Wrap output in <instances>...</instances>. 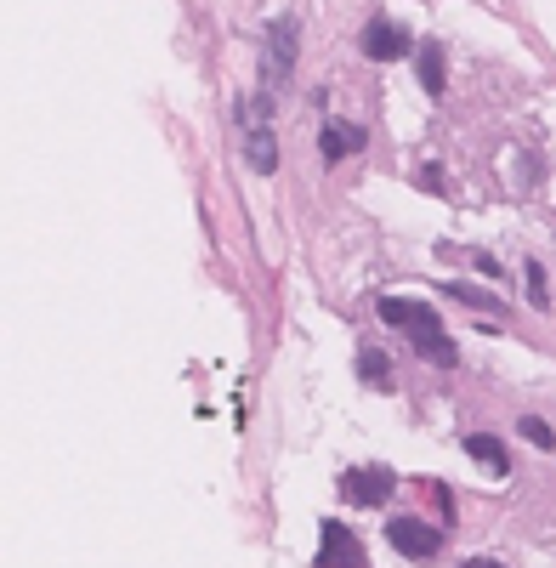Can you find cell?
<instances>
[{
  "label": "cell",
  "mask_w": 556,
  "mask_h": 568,
  "mask_svg": "<svg viewBox=\"0 0 556 568\" xmlns=\"http://www.w3.org/2000/svg\"><path fill=\"white\" fill-rule=\"evenodd\" d=\"M386 540H392V551L415 557V563H432L437 551H443V534H437L432 523H420V517H392V523H386Z\"/></svg>",
  "instance_id": "7a4b0ae2"
},
{
  "label": "cell",
  "mask_w": 556,
  "mask_h": 568,
  "mask_svg": "<svg viewBox=\"0 0 556 568\" xmlns=\"http://www.w3.org/2000/svg\"><path fill=\"white\" fill-rule=\"evenodd\" d=\"M392 466H358V472H347L341 478V495L352 500V506H381L386 495H392Z\"/></svg>",
  "instance_id": "3957f363"
},
{
  "label": "cell",
  "mask_w": 556,
  "mask_h": 568,
  "mask_svg": "<svg viewBox=\"0 0 556 568\" xmlns=\"http://www.w3.org/2000/svg\"><path fill=\"white\" fill-rule=\"evenodd\" d=\"M369 131L364 125H324L318 131V148H324V160H347V154H364Z\"/></svg>",
  "instance_id": "ba28073f"
},
{
  "label": "cell",
  "mask_w": 556,
  "mask_h": 568,
  "mask_svg": "<svg viewBox=\"0 0 556 568\" xmlns=\"http://www.w3.org/2000/svg\"><path fill=\"white\" fill-rule=\"evenodd\" d=\"M358 375H364V381L392 387V364H386V353H375V347H364V353H358Z\"/></svg>",
  "instance_id": "8fae6325"
},
{
  "label": "cell",
  "mask_w": 556,
  "mask_h": 568,
  "mask_svg": "<svg viewBox=\"0 0 556 568\" xmlns=\"http://www.w3.org/2000/svg\"><path fill=\"white\" fill-rule=\"evenodd\" d=\"M364 52L375 57V63H398V57H409V35H403L398 23L375 18V23L364 29Z\"/></svg>",
  "instance_id": "277c9868"
},
{
  "label": "cell",
  "mask_w": 556,
  "mask_h": 568,
  "mask_svg": "<svg viewBox=\"0 0 556 568\" xmlns=\"http://www.w3.org/2000/svg\"><path fill=\"white\" fill-rule=\"evenodd\" d=\"M466 568H500V563H488V557H471V563Z\"/></svg>",
  "instance_id": "9a60e30c"
},
{
  "label": "cell",
  "mask_w": 556,
  "mask_h": 568,
  "mask_svg": "<svg viewBox=\"0 0 556 568\" xmlns=\"http://www.w3.org/2000/svg\"><path fill=\"white\" fill-rule=\"evenodd\" d=\"M381 319L398 324L403 336H415V347L432 358L437 370H454V341L443 336V319H437L426 302H403V296H386L381 302Z\"/></svg>",
  "instance_id": "6da1fadb"
},
{
  "label": "cell",
  "mask_w": 556,
  "mask_h": 568,
  "mask_svg": "<svg viewBox=\"0 0 556 568\" xmlns=\"http://www.w3.org/2000/svg\"><path fill=\"white\" fill-rule=\"evenodd\" d=\"M415 182L426 188V194H443V177H437V165H420V171H415Z\"/></svg>",
  "instance_id": "5bb4252c"
},
{
  "label": "cell",
  "mask_w": 556,
  "mask_h": 568,
  "mask_svg": "<svg viewBox=\"0 0 556 568\" xmlns=\"http://www.w3.org/2000/svg\"><path fill=\"white\" fill-rule=\"evenodd\" d=\"M528 302L534 307H551V290H545V267L528 262Z\"/></svg>",
  "instance_id": "4fadbf2b"
},
{
  "label": "cell",
  "mask_w": 556,
  "mask_h": 568,
  "mask_svg": "<svg viewBox=\"0 0 556 568\" xmlns=\"http://www.w3.org/2000/svg\"><path fill=\"white\" fill-rule=\"evenodd\" d=\"M324 563H330V568H364V546L352 540V529L324 523Z\"/></svg>",
  "instance_id": "52a82bcc"
},
{
  "label": "cell",
  "mask_w": 556,
  "mask_h": 568,
  "mask_svg": "<svg viewBox=\"0 0 556 568\" xmlns=\"http://www.w3.org/2000/svg\"><path fill=\"white\" fill-rule=\"evenodd\" d=\"M517 432H522V438H528L534 449H556V432H551L545 421H539V415H522V426H517Z\"/></svg>",
  "instance_id": "7c38bea8"
},
{
  "label": "cell",
  "mask_w": 556,
  "mask_h": 568,
  "mask_svg": "<svg viewBox=\"0 0 556 568\" xmlns=\"http://www.w3.org/2000/svg\"><path fill=\"white\" fill-rule=\"evenodd\" d=\"M466 455L483 466V472H494V478H505V472H511V461H505L500 438H488V432H471V438H466Z\"/></svg>",
  "instance_id": "9c48e42d"
},
{
  "label": "cell",
  "mask_w": 556,
  "mask_h": 568,
  "mask_svg": "<svg viewBox=\"0 0 556 568\" xmlns=\"http://www.w3.org/2000/svg\"><path fill=\"white\" fill-rule=\"evenodd\" d=\"M420 86H426V97H443V91H449V74H443V46H437V40H426V46H420Z\"/></svg>",
  "instance_id": "30bf717a"
},
{
  "label": "cell",
  "mask_w": 556,
  "mask_h": 568,
  "mask_svg": "<svg viewBox=\"0 0 556 568\" xmlns=\"http://www.w3.org/2000/svg\"><path fill=\"white\" fill-rule=\"evenodd\" d=\"M244 160H250V171H278V137H273V125L256 120L250 131H244Z\"/></svg>",
  "instance_id": "8992f818"
},
{
  "label": "cell",
  "mask_w": 556,
  "mask_h": 568,
  "mask_svg": "<svg viewBox=\"0 0 556 568\" xmlns=\"http://www.w3.org/2000/svg\"><path fill=\"white\" fill-rule=\"evenodd\" d=\"M290 63H296V29L290 23H273L267 29V86H278V74H290Z\"/></svg>",
  "instance_id": "5b68a950"
}]
</instances>
